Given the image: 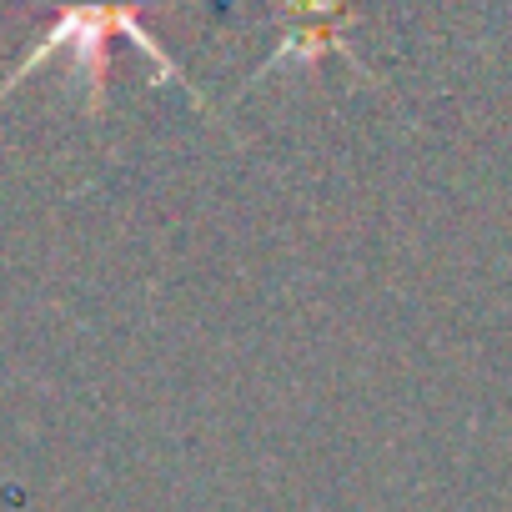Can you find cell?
<instances>
[{"label": "cell", "instance_id": "1", "mask_svg": "<svg viewBox=\"0 0 512 512\" xmlns=\"http://www.w3.org/2000/svg\"><path fill=\"white\" fill-rule=\"evenodd\" d=\"M111 36H131L151 61H156V71L166 76V81H176V86H186V76L176 71V61L161 51V41H151L146 31H141V21H136V11H126V6H71L41 41H36V51L0 81V96H11L26 76H36L46 61H56V56H71L76 61V76L86 81V106H91V116H101V106H106V41ZM191 91V101L206 111V101H201V91L196 86H186Z\"/></svg>", "mask_w": 512, "mask_h": 512}]
</instances>
